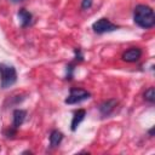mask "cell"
I'll return each mask as SVG.
<instances>
[{
	"mask_svg": "<svg viewBox=\"0 0 155 155\" xmlns=\"http://www.w3.org/2000/svg\"><path fill=\"white\" fill-rule=\"evenodd\" d=\"M144 99L148 101L149 103H154V101H155V90H154V87H149L144 92Z\"/></svg>",
	"mask_w": 155,
	"mask_h": 155,
	"instance_id": "obj_11",
	"label": "cell"
},
{
	"mask_svg": "<svg viewBox=\"0 0 155 155\" xmlns=\"http://www.w3.org/2000/svg\"><path fill=\"white\" fill-rule=\"evenodd\" d=\"M86 116V111L84 109H79L78 111L74 113V116H73V120H71V131H76L78 126L81 124V121L85 119Z\"/></svg>",
	"mask_w": 155,
	"mask_h": 155,
	"instance_id": "obj_9",
	"label": "cell"
},
{
	"mask_svg": "<svg viewBox=\"0 0 155 155\" xmlns=\"http://www.w3.org/2000/svg\"><path fill=\"white\" fill-rule=\"evenodd\" d=\"M73 71H74V64L73 63H69L67 65V75H65V79L67 80H71L73 79Z\"/></svg>",
	"mask_w": 155,
	"mask_h": 155,
	"instance_id": "obj_12",
	"label": "cell"
},
{
	"mask_svg": "<svg viewBox=\"0 0 155 155\" xmlns=\"http://www.w3.org/2000/svg\"><path fill=\"white\" fill-rule=\"evenodd\" d=\"M62 139H63V133L61 131H58V130H53L51 132V134H50V145L52 148H56V147L59 145Z\"/></svg>",
	"mask_w": 155,
	"mask_h": 155,
	"instance_id": "obj_10",
	"label": "cell"
},
{
	"mask_svg": "<svg viewBox=\"0 0 155 155\" xmlns=\"http://www.w3.org/2000/svg\"><path fill=\"white\" fill-rule=\"evenodd\" d=\"M149 134H150V136H154V127H153L151 130H149Z\"/></svg>",
	"mask_w": 155,
	"mask_h": 155,
	"instance_id": "obj_17",
	"label": "cell"
},
{
	"mask_svg": "<svg viewBox=\"0 0 155 155\" xmlns=\"http://www.w3.org/2000/svg\"><path fill=\"white\" fill-rule=\"evenodd\" d=\"M119 27L113 24L108 18H99L98 21H96L92 24V29L97 33V34H104V33H109V31H114L116 30Z\"/></svg>",
	"mask_w": 155,
	"mask_h": 155,
	"instance_id": "obj_4",
	"label": "cell"
},
{
	"mask_svg": "<svg viewBox=\"0 0 155 155\" xmlns=\"http://www.w3.org/2000/svg\"><path fill=\"white\" fill-rule=\"evenodd\" d=\"M140 56H142V50L139 47H131L122 53V59L125 62L133 63V62H137L140 58Z\"/></svg>",
	"mask_w": 155,
	"mask_h": 155,
	"instance_id": "obj_5",
	"label": "cell"
},
{
	"mask_svg": "<svg viewBox=\"0 0 155 155\" xmlns=\"http://www.w3.org/2000/svg\"><path fill=\"white\" fill-rule=\"evenodd\" d=\"M92 2H93V0H82V2H81V8H82V10L90 8V7L92 6Z\"/></svg>",
	"mask_w": 155,
	"mask_h": 155,
	"instance_id": "obj_14",
	"label": "cell"
},
{
	"mask_svg": "<svg viewBox=\"0 0 155 155\" xmlns=\"http://www.w3.org/2000/svg\"><path fill=\"white\" fill-rule=\"evenodd\" d=\"M18 18H19V23H21V27L22 28H25L28 27L30 23H31V19H33V15L25 10V8H21L18 11Z\"/></svg>",
	"mask_w": 155,
	"mask_h": 155,
	"instance_id": "obj_7",
	"label": "cell"
},
{
	"mask_svg": "<svg viewBox=\"0 0 155 155\" xmlns=\"http://www.w3.org/2000/svg\"><path fill=\"white\" fill-rule=\"evenodd\" d=\"M25 116H27V111L23 110V109H16L13 111V127L15 128H18L25 120Z\"/></svg>",
	"mask_w": 155,
	"mask_h": 155,
	"instance_id": "obj_8",
	"label": "cell"
},
{
	"mask_svg": "<svg viewBox=\"0 0 155 155\" xmlns=\"http://www.w3.org/2000/svg\"><path fill=\"white\" fill-rule=\"evenodd\" d=\"M90 96L91 94L88 91L80 88V87H73V88H70V92H69V94L64 102L67 104H76V103H80L85 99H88Z\"/></svg>",
	"mask_w": 155,
	"mask_h": 155,
	"instance_id": "obj_3",
	"label": "cell"
},
{
	"mask_svg": "<svg viewBox=\"0 0 155 155\" xmlns=\"http://www.w3.org/2000/svg\"><path fill=\"white\" fill-rule=\"evenodd\" d=\"M116 105H117V101L116 99H108V101L103 102L99 105V111H101V114L103 116H108L115 110Z\"/></svg>",
	"mask_w": 155,
	"mask_h": 155,
	"instance_id": "obj_6",
	"label": "cell"
},
{
	"mask_svg": "<svg viewBox=\"0 0 155 155\" xmlns=\"http://www.w3.org/2000/svg\"><path fill=\"white\" fill-rule=\"evenodd\" d=\"M133 21L140 28H153L155 24V15L153 8L147 5H137L133 11Z\"/></svg>",
	"mask_w": 155,
	"mask_h": 155,
	"instance_id": "obj_1",
	"label": "cell"
},
{
	"mask_svg": "<svg viewBox=\"0 0 155 155\" xmlns=\"http://www.w3.org/2000/svg\"><path fill=\"white\" fill-rule=\"evenodd\" d=\"M11 2H13V4H18V2H22L23 0H10Z\"/></svg>",
	"mask_w": 155,
	"mask_h": 155,
	"instance_id": "obj_16",
	"label": "cell"
},
{
	"mask_svg": "<svg viewBox=\"0 0 155 155\" xmlns=\"http://www.w3.org/2000/svg\"><path fill=\"white\" fill-rule=\"evenodd\" d=\"M74 52H75V59L76 61H82V53H81V51L79 50V48H75L74 50Z\"/></svg>",
	"mask_w": 155,
	"mask_h": 155,
	"instance_id": "obj_15",
	"label": "cell"
},
{
	"mask_svg": "<svg viewBox=\"0 0 155 155\" xmlns=\"http://www.w3.org/2000/svg\"><path fill=\"white\" fill-rule=\"evenodd\" d=\"M16 130H17V128H15V127L12 126L11 128H8V130H6V131L4 132V134L6 136V138H12L13 136H16Z\"/></svg>",
	"mask_w": 155,
	"mask_h": 155,
	"instance_id": "obj_13",
	"label": "cell"
},
{
	"mask_svg": "<svg viewBox=\"0 0 155 155\" xmlns=\"http://www.w3.org/2000/svg\"><path fill=\"white\" fill-rule=\"evenodd\" d=\"M17 81V71L15 67L6 63H0V84L2 88L12 86Z\"/></svg>",
	"mask_w": 155,
	"mask_h": 155,
	"instance_id": "obj_2",
	"label": "cell"
}]
</instances>
